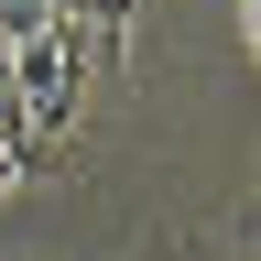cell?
I'll return each mask as SVG.
<instances>
[{
    "label": "cell",
    "mask_w": 261,
    "mask_h": 261,
    "mask_svg": "<svg viewBox=\"0 0 261 261\" xmlns=\"http://www.w3.org/2000/svg\"><path fill=\"white\" fill-rule=\"evenodd\" d=\"M0 76H11V120H22V142H33V152H55L65 130H76V109H87L98 44H87V33L55 11L33 44H0Z\"/></svg>",
    "instance_id": "cell-1"
},
{
    "label": "cell",
    "mask_w": 261,
    "mask_h": 261,
    "mask_svg": "<svg viewBox=\"0 0 261 261\" xmlns=\"http://www.w3.org/2000/svg\"><path fill=\"white\" fill-rule=\"evenodd\" d=\"M55 11H65V0H0V44H33Z\"/></svg>",
    "instance_id": "cell-2"
},
{
    "label": "cell",
    "mask_w": 261,
    "mask_h": 261,
    "mask_svg": "<svg viewBox=\"0 0 261 261\" xmlns=\"http://www.w3.org/2000/svg\"><path fill=\"white\" fill-rule=\"evenodd\" d=\"M240 11H250V44H261V0H240Z\"/></svg>",
    "instance_id": "cell-3"
}]
</instances>
